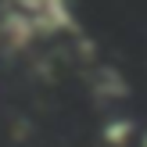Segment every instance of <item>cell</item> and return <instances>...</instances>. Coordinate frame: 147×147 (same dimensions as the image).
<instances>
[{
    "instance_id": "2",
    "label": "cell",
    "mask_w": 147,
    "mask_h": 147,
    "mask_svg": "<svg viewBox=\"0 0 147 147\" xmlns=\"http://www.w3.org/2000/svg\"><path fill=\"white\" fill-rule=\"evenodd\" d=\"M140 136V129H136L133 119H126V115H115V119L104 122V129H100V140H104L108 147H129Z\"/></svg>"
},
{
    "instance_id": "1",
    "label": "cell",
    "mask_w": 147,
    "mask_h": 147,
    "mask_svg": "<svg viewBox=\"0 0 147 147\" xmlns=\"http://www.w3.org/2000/svg\"><path fill=\"white\" fill-rule=\"evenodd\" d=\"M4 4H11L18 14H25L43 40H57V36L79 32L72 0H4Z\"/></svg>"
}]
</instances>
